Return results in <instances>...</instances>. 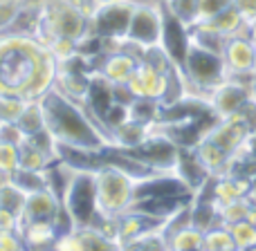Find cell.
<instances>
[{
  "label": "cell",
  "instance_id": "1f68e13d",
  "mask_svg": "<svg viewBox=\"0 0 256 251\" xmlns=\"http://www.w3.org/2000/svg\"><path fill=\"white\" fill-rule=\"evenodd\" d=\"M232 4H234V0H200V22L209 20V18H214L220 11H225Z\"/></svg>",
  "mask_w": 256,
  "mask_h": 251
},
{
  "label": "cell",
  "instance_id": "5bb4252c",
  "mask_svg": "<svg viewBox=\"0 0 256 251\" xmlns=\"http://www.w3.org/2000/svg\"><path fill=\"white\" fill-rule=\"evenodd\" d=\"M61 211H63L61 195L52 186H45V189L27 193L22 220H56L61 216Z\"/></svg>",
  "mask_w": 256,
  "mask_h": 251
},
{
  "label": "cell",
  "instance_id": "5b68a950",
  "mask_svg": "<svg viewBox=\"0 0 256 251\" xmlns=\"http://www.w3.org/2000/svg\"><path fill=\"white\" fill-rule=\"evenodd\" d=\"M63 211L74 227H92L97 220V189H94V171L72 168L68 182L61 189Z\"/></svg>",
  "mask_w": 256,
  "mask_h": 251
},
{
  "label": "cell",
  "instance_id": "d4e9b609",
  "mask_svg": "<svg viewBox=\"0 0 256 251\" xmlns=\"http://www.w3.org/2000/svg\"><path fill=\"white\" fill-rule=\"evenodd\" d=\"M252 200L245 195V198H236L227 204H220L218 207V216H220L222 225H236L240 220H248L250 211H252Z\"/></svg>",
  "mask_w": 256,
  "mask_h": 251
},
{
  "label": "cell",
  "instance_id": "8fae6325",
  "mask_svg": "<svg viewBox=\"0 0 256 251\" xmlns=\"http://www.w3.org/2000/svg\"><path fill=\"white\" fill-rule=\"evenodd\" d=\"M254 58H256V45L245 34L227 38V45L222 49V61H225V67L230 72V79L252 81Z\"/></svg>",
  "mask_w": 256,
  "mask_h": 251
},
{
  "label": "cell",
  "instance_id": "4316f807",
  "mask_svg": "<svg viewBox=\"0 0 256 251\" xmlns=\"http://www.w3.org/2000/svg\"><path fill=\"white\" fill-rule=\"evenodd\" d=\"M232 231V238H234V245H236V251L240 249H250V247H256V225L250 220H240L236 225H227Z\"/></svg>",
  "mask_w": 256,
  "mask_h": 251
},
{
  "label": "cell",
  "instance_id": "44dd1931",
  "mask_svg": "<svg viewBox=\"0 0 256 251\" xmlns=\"http://www.w3.org/2000/svg\"><path fill=\"white\" fill-rule=\"evenodd\" d=\"M164 11L180 20L182 25L194 27L200 22V0H160Z\"/></svg>",
  "mask_w": 256,
  "mask_h": 251
},
{
  "label": "cell",
  "instance_id": "603a6c76",
  "mask_svg": "<svg viewBox=\"0 0 256 251\" xmlns=\"http://www.w3.org/2000/svg\"><path fill=\"white\" fill-rule=\"evenodd\" d=\"M18 126L22 128V132H25L27 137L30 135H36V132L45 130V110H43V103H40V99H32V101H27L25 110H22L20 119L16 121Z\"/></svg>",
  "mask_w": 256,
  "mask_h": 251
},
{
  "label": "cell",
  "instance_id": "cb8c5ba5",
  "mask_svg": "<svg viewBox=\"0 0 256 251\" xmlns=\"http://www.w3.org/2000/svg\"><path fill=\"white\" fill-rule=\"evenodd\" d=\"M202 251H236L234 238L227 225H216L214 229L204 231L202 236Z\"/></svg>",
  "mask_w": 256,
  "mask_h": 251
},
{
  "label": "cell",
  "instance_id": "277c9868",
  "mask_svg": "<svg viewBox=\"0 0 256 251\" xmlns=\"http://www.w3.org/2000/svg\"><path fill=\"white\" fill-rule=\"evenodd\" d=\"M88 34L90 18L81 9H76L70 0L40 4V22L36 36L43 45L50 43L52 38H72L79 43Z\"/></svg>",
  "mask_w": 256,
  "mask_h": 251
},
{
  "label": "cell",
  "instance_id": "52a82bcc",
  "mask_svg": "<svg viewBox=\"0 0 256 251\" xmlns=\"http://www.w3.org/2000/svg\"><path fill=\"white\" fill-rule=\"evenodd\" d=\"M137 0H108L99 2L90 16V34L97 38H120L126 40L130 16Z\"/></svg>",
  "mask_w": 256,
  "mask_h": 251
},
{
  "label": "cell",
  "instance_id": "8992f818",
  "mask_svg": "<svg viewBox=\"0 0 256 251\" xmlns=\"http://www.w3.org/2000/svg\"><path fill=\"white\" fill-rule=\"evenodd\" d=\"M164 31V7L160 0H137L126 31V45L137 54L160 47Z\"/></svg>",
  "mask_w": 256,
  "mask_h": 251
},
{
  "label": "cell",
  "instance_id": "484cf974",
  "mask_svg": "<svg viewBox=\"0 0 256 251\" xmlns=\"http://www.w3.org/2000/svg\"><path fill=\"white\" fill-rule=\"evenodd\" d=\"M81 234V243H84V251H122V245L117 240L106 238L99 234L94 227H76Z\"/></svg>",
  "mask_w": 256,
  "mask_h": 251
},
{
  "label": "cell",
  "instance_id": "7c38bea8",
  "mask_svg": "<svg viewBox=\"0 0 256 251\" xmlns=\"http://www.w3.org/2000/svg\"><path fill=\"white\" fill-rule=\"evenodd\" d=\"M137 63H140V54L126 45V47L120 49V52L97 56L92 61V67L99 76H104V79L108 81V83L126 85L128 79L132 76V72H135Z\"/></svg>",
  "mask_w": 256,
  "mask_h": 251
},
{
  "label": "cell",
  "instance_id": "ba28073f",
  "mask_svg": "<svg viewBox=\"0 0 256 251\" xmlns=\"http://www.w3.org/2000/svg\"><path fill=\"white\" fill-rule=\"evenodd\" d=\"M135 159H140L148 171L153 173H173L176 171L178 157H180V146L160 130V126H153V132L146 137V141L142 146H137L135 150H128Z\"/></svg>",
  "mask_w": 256,
  "mask_h": 251
},
{
  "label": "cell",
  "instance_id": "30bf717a",
  "mask_svg": "<svg viewBox=\"0 0 256 251\" xmlns=\"http://www.w3.org/2000/svg\"><path fill=\"white\" fill-rule=\"evenodd\" d=\"M252 99V90H250V81L243 79H227L225 83H220L212 94L207 97V103L212 108V112L218 119L238 115L240 108Z\"/></svg>",
  "mask_w": 256,
  "mask_h": 251
},
{
  "label": "cell",
  "instance_id": "e0dca14e",
  "mask_svg": "<svg viewBox=\"0 0 256 251\" xmlns=\"http://www.w3.org/2000/svg\"><path fill=\"white\" fill-rule=\"evenodd\" d=\"M166 245L168 251H202V231L196 229L194 225H182L176 229H166Z\"/></svg>",
  "mask_w": 256,
  "mask_h": 251
},
{
  "label": "cell",
  "instance_id": "3957f363",
  "mask_svg": "<svg viewBox=\"0 0 256 251\" xmlns=\"http://www.w3.org/2000/svg\"><path fill=\"white\" fill-rule=\"evenodd\" d=\"M180 72L184 76L186 94L204 99V101H207V97L218 85L230 79V72L225 67L222 54L209 52V49H202L194 43H191L189 52H186V58L182 63Z\"/></svg>",
  "mask_w": 256,
  "mask_h": 251
},
{
  "label": "cell",
  "instance_id": "ffe728a7",
  "mask_svg": "<svg viewBox=\"0 0 256 251\" xmlns=\"http://www.w3.org/2000/svg\"><path fill=\"white\" fill-rule=\"evenodd\" d=\"M122 251H168L166 234H164V225L153 227V229L144 231L142 236L128 240L122 245Z\"/></svg>",
  "mask_w": 256,
  "mask_h": 251
},
{
  "label": "cell",
  "instance_id": "b9f144b4",
  "mask_svg": "<svg viewBox=\"0 0 256 251\" xmlns=\"http://www.w3.org/2000/svg\"><path fill=\"white\" fill-rule=\"evenodd\" d=\"M94 2H97V4H99V2H108V0H94Z\"/></svg>",
  "mask_w": 256,
  "mask_h": 251
},
{
  "label": "cell",
  "instance_id": "ab89813d",
  "mask_svg": "<svg viewBox=\"0 0 256 251\" xmlns=\"http://www.w3.org/2000/svg\"><path fill=\"white\" fill-rule=\"evenodd\" d=\"M248 220H250V222H254V225H256V204H254V207H252V211H250Z\"/></svg>",
  "mask_w": 256,
  "mask_h": 251
},
{
  "label": "cell",
  "instance_id": "9c48e42d",
  "mask_svg": "<svg viewBox=\"0 0 256 251\" xmlns=\"http://www.w3.org/2000/svg\"><path fill=\"white\" fill-rule=\"evenodd\" d=\"M180 67H171V70H162V67L153 65L146 58H140L132 76L128 79V90L132 92L135 99H155L162 103L168 92V83H171L173 72Z\"/></svg>",
  "mask_w": 256,
  "mask_h": 251
},
{
  "label": "cell",
  "instance_id": "83f0119b",
  "mask_svg": "<svg viewBox=\"0 0 256 251\" xmlns=\"http://www.w3.org/2000/svg\"><path fill=\"white\" fill-rule=\"evenodd\" d=\"M27 106V99L18 94H0V121H18Z\"/></svg>",
  "mask_w": 256,
  "mask_h": 251
},
{
  "label": "cell",
  "instance_id": "d6a6232c",
  "mask_svg": "<svg viewBox=\"0 0 256 251\" xmlns=\"http://www.w3.org/2000/svg\"><path fill=\"white\" fill-rule=\"evenodd\" d=\"M22 7H16V4H7V2H0V34L9 31L14 25H16V18L20 13Z\"/></svg>",
  "mask_w": 256,
  "mask_h": 251
},
{
  "label": "cell",
  "instance_id": "4fadbf2b",
  "mask_svg": "<svg viewBox=\"0 0 256 251\" xmlns=\"http://www.w3.org/2000/svg\"><path fill=\"white\" fill-rule=\"evenodd\" d=\"M162 52L171 58L176 67H182L186 58V52L191 47V27L182 25L173 16L164 11V31H162V43H160Z\"/></svg>",
  "mask_w": 256,
  "mask_h": 251
},
{
  "label": "cell",
  "instance_id": "4dcf8cb0",
  "mask_svg": "<svg viewBox=\"0 0 256 251\" xmlns=\"http://www.w3.org/2000/svg\"><path fill=\"white\" fill-rule=\"evenodd\" d=\"M27 135L22 132V128L16 124V121H0V141L4 144H14L20 148L25 144Z\"/></svg>",
  "mask_w": 256,
  "mask_h": 251
},
{
  "label": "cell",
  "instance_id": "836d02e7",
  "mask_svg": "<svg viewBox=\"0 0 256 251\" xmlns=\"http://www.w3.org/2000/svg\"><path fill=\"white\" fill-rule=\"evenodd\" d=\"M20 218L16 213L7 211V209L0 207V234H14V231L20 229Z\"/></svg>",
  "mask_w": 256,
  "mask_h": 251
},
{
  "label": "cell",
  "instance_id": "f1b7e54d",
  "mask_svg": "<svg viewBox=\"0 0 256 251\" xmlns=\"http://www.w3.org/2000/svg\"><path fill=\"white\" fill-rule=\"evenodd\" d=\"M45 47L56 58V63H66L79 54V43L72 38H52L50 43H45Z\"/></svg>",
  "mask_w": 256,
  "mask_h": 251
},
{
  "label": "cell",
  "instance_id": "7402d4cb",
  "mask_svg": "<svg viewBox=\"0 0 256 251\" xmlns=\"http://www.w3.org/2000/svg\"><path fill=\"white\" fill-rule=\"evenodd\" d=\"M25 202H27V193L14 180H7L0 184V207L16 213L20 220L22 213H25Z\"/></svg>",
  "mask_w": 256,
  "mask_h": 251
},
{
  "label": "cell",
  "instance_id": "9a60e30c",
  "mask_svg": "<svg viewBox=\"0 0 256 251\" xmlns=\"http://www.w3.org/2000/svg\"><path fill=\"white\" fill-rule=\"evenodd\" d=\"M153 126L142 124V121H135L128 117V119H124L122 124H117V126H112L106 130L108 146H110V148H117V150H135L137 146L144 144L146 137L153 132Z\"/></svg>",
  "mask_w": 256,
  "mask_h": 251
},
{
  "label": "cell",
  "instance_id": "60d3db41",
  "mask_svg": "<svg viewBox=\"0 0 256 251\" xmlns=\"http://www.w3.org/2000/svg\"><path fill=\"white\" fill-rule=\"evenodd\" d=\"M27 251H52V249H27Z\"/></svg>",
  "mask_w": 256,
  "mask_h": 251
},
{
  "label": "cell",
  "instance_id": "8d00e7d4",
  "mask_svg": "<svg viewBox=\"0 0 256 251\" xmlns=\"http://www.w3.org/2000/svg\"><path fill=\"white\" fill-rule=\"evenodd\" d=\"M248 198L252 200V204H256V173L250 177V189H248Z\"/></svg>",
  "mask_w": 256,
  "mask_h": 251
},
{
  "label": "cell",
  "instance_id": "e575fe53",
  "mask_svg": "<svg viewBox=\"0 0 256 251\" xmlns=\"http://www.w3.org/2000/svg\"><path fill=\"white\" fill-rule=\"evenodd\" d=\"M0 251H27V245L22 243L20 234H0Z\"/></svg>",
  "mask_w": 256,
  "mask_h": 251
},
{
  "label": "cell",
  "instance_id": "ac0fdd59",
  "mask_svg": "<svg viewBox=\"0 0 256 251\" xmlns=\"http://www.w3.org/2000/svg\"><path fill=\"white\" fill-rule=\"evenodd\" d=\"M18 150H20V168H25V171L45 173L58 162L56 157L45 153L40 146H36L34 141H30V139H25V144H22Z\"/></svg>",
  "mask_w": 256,
  "mask_h": 251
},
{
  "label": "cell",
  "instance_id": "6da1fadb",
  "mask_svg": "<svg viewBox=\"0 0 256 251\" xmlns=\"http://www.w3.org/2000/svg\"><path fill=\"white\" fill-rule=\"evenodd\" d=\"M40 103L45 110L48 132L61 148H76L88 153H104L110 148L104 128L86 110L84 103L66 97L54 88L40 99Z\"/></svg>",
  "mask_w": 256,
  "mask_h": 251
},
{
  "label": "cell",
  "instance_id": "f35d334b",
  "mask_svg": "<svg viewBox=\"0 0 256 251\" xmlns=\"http://www.w3.org/2000/svg\"><path fill=\"white\" fill-rule=\"evenodd\" d=\"M248 38L256 45V20H254V22H250V25H248Z\"/></svg>",
  "mask_w": 256,
  "mask_h": 251
},
{
  "label": "cell",
  "instance_id": "f546056e",
  "mask_svg": "<svg viewBox=\"0 0 256 251\" xmlns=\"http://www.w3.org/2000/svg\"><path fill=\"white\" fill-rule=\"evenodd\" d=\"M18 168H20V150H18V146L0 141V173L12 177Z\"/></svg>",
  "mask_w": 256,
  "mask_h": 251
},
{
  "label": "cell",
  "instance_id": "2e32d148",
  "mask_svg": "<svg viewBox=\"0 0 256 251\" xmlns=\"http://www.w3.org/2000/svg\"><path fill=\"white\" fill-rule=\"evenodd\" d=\"M18 234L27 249H52L61 231L54 220H22Z\"/></svg>",
  "mask_w": 256,
  "mask_h": 251
},
{
  "label": "cell",
  "instance_id": "74e56055",
  "mask_svg": "<svg viewBox=\"0 0 256 251\" xmlns=\"http://www.w3.org/2000/svg\"><path fill=\"white\" fill-rule=\"evenodd\" d=\"M7 4H16V7H25V4H36V0H0Z\"/></svg>",
  "mask_w": 256,
  "mask_h": 251
},
{
  "label": "cell",
  "instance_id": "d590c367",
  "mask_svg": "<svg viewBox=\"0 0 256 251\" xmlns=\"http://www.w3.org/2000/svg\"><path fill=\"white\" fill-rule=\"evenodd\" d=\"M234 7L238 9V13L248 25L256 20V0H234Z\"/></svg>",
  "mask_w": 256,
  "mask_h": 251
},
{
  "label": "cell",
  "instance_id": "7a4b0ae2",
  "mask_svg": "<svg viewBox=\"0 0 256 251\" xmlns=\"http://www.w3.org/2000/svg\"><path fill=\"white\" fill-rule=\"evenodd\" d=\"M104 157V155H102ZM137 180L122 166L104 162L94 171V189H97V211L99 216H122L135 202Z\"/></svg>",
  "mask_w": 256,
  "mask_h": 251
},
{
  "label": "cell",
  "instance_id": "d6986e66",
  "mask_svg": "<svg viewBox=\"0 0 256 251\" xmlns=\"http://www.w3.org/2000/svg\"><path fill=\"white\" fill-rule=\"evenodd\" d=\"M207 22L209 27H214L216 31H220V34H225L227 38L230 36H238V34H245L248 36V22L243 20V16L238 13V9L232 4V7H227L225 11L216 13L214 18H209V20H202Z\"/></svg>",
  "mask_w": 256,
  "mask_h": 251
}]
</instances>
